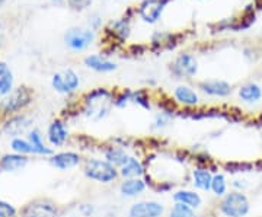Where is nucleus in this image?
Instances as JSON below:
<instances>
[{
    "label": "nucleus",
    "mask_w": 262,
    "mask_h": 217,
    "mask_svg": "<svg viewBox=\"0 0 262 217\" xmlns=\"http://www.w3.org/2000/svg\"><path fill=\"white\" fill-rule=\"evenodd\" d=\"M83 173L88 180L99 184H111L120 177V170L105 159L91 158L84 162Z\"/></svg>",
    "instance_id": "f257e3e1"
},
{
    "label": "nucleus",
    "mask_w": 262,
    "mask_h": 217,
    "mask_svg": "<svg viewBox=\"0 0 262 217\" xmlns=\"http://www.w3.org/2000/svg\"><path fill=\"white\" fill-rule=\"evenodd\" d=\"M113 99V94L106 89H95L84 99V114L95 121L105 118L110 113V101Z\"/></svg>",
    "instance_id": "f03ea898"
},
{
    "label": "nucleus",
    "mask_w": 262,
    "mask_h": 217,
    "mask_svg": "<svg viewBox=\"0 0 262 217\" xmlns=\"http://www.w3.org/2000/svg\"><path fill=\"white\" fill-rule=\"evenodd\" d=\"M219 210L225 217H246L251 211V203L245 192L232 191L222 199Z\"/></svg>",
    "instance_id": "7ed1b4c3"
},
{
    "label": "nucleus",
    "mask_w": 262,
    "mask_h": 217,
    "mask_svg": "<svg viewBox=\"0 0 262 217\" xmlns=\"http://www.w3.org/2000/svg\"><path fill=\"white\" fill-rule=\"evenodd\" d=\"M60 208L54 201L38 199L25 204L19 211L20 217H60Z\"/></svg>",
    "instance_id": "20e7f679"
},
{
    "label": "nucleus",
    "mask_w": 262,
    "mask_h": 217,
    "mask_svg": "<svg viewBox=\"0 0 262 217\" xmlns=\"http://www.w3.org/2000/svg\"><path fill=\"white\" fill-rule=\"evenodd\" d=\"M31 99H32L31 91L28 88L22 86V88H18L16 91L10 92L3 99V102L0 105V110H2V113L5 114H15L20 111V110H24L27 105H29Z\"/></svg>",
    "instance_id": "39448f33"
},
{
    "label": "nucleus",
    "mask_w": 262,
    "mask_h": 217,
    "mask_svg": "<svg viewBox=\"0 0 262 217\" xmlns=\"http://www.w3.org/2000/svg\"><path fill=\"white\" fill-rule=\"evenodd\" d=\"M95 39L92 28H72L66 32L64 42L73 51H83L89 47Z\"/></svg>",
    "instance_id": "423d86ee"
},
{
    "label": "nucleus",
    "mask_w": 262,
    "mask_h": 217,
    "mask_svg": "<svg viewBox=\"0 0 262 217\" xmlns=\"http://www.w3.org/2000/svg\"><path fill=\"white\" fill-rule=\"evenodd\" d=\"M170 72L178 79H191V77H194L196 75V72H198V61H196L195 56H192L189 53L179 54L170 64Z\"/></svg>",
    "instance_id": "0eeeda50"
},
{
    "label": "nucleus",
    "mask_w": 262,
    "mask_h": 217,
    "mask_svg": "<svg viewBox=\"0 0 262 217\" xmlns=\"http://www.w3.org/2000/svg\"><path fill=\"white\" fill-rule=\"evenodd\" d=\"M168 0H143L139 6V15L146 24H156L166 8Z\"/></svg>",
    "instance_id": "6e6552de"
},
{
    "label": "nucleus",
    "mask_w": 262,
    "mask_h": 217,
    "mask_svg": "<svg viewBox=\"0 0 262 217\" xmlns=\"http://www.w3.org/2000/svg\"><path fill=\"white\" fill-rule=\"evenodd\" d=\"M165 206L159 201H137L128 208V217H162Z\"/></svg>",
    "instance_id": "1a4fd4ad"
},
{
    "label": "nucleus",
    "mask_w": 262,
    "mask_h": 217,
    "mask_svg": "<svg viewBox=\"0 0 262 217\" xmlns=\"http://www.w3.org/2000/svg\"><path fill=\"white\" fill-rule=\"evenodd\" d=\"M47 139L51 146L54 147H61L64 146L69 140V128L67 124L63 120H54L48 125Z\"/></svg>",
    "instance_id": "9d476101"
},
{
    "label": "nucleus",
    "mask_w": 262,
    "mask_h": 217,
    "mask_svg": "<svg viewBox=\"0 0 262 217\" xmlns=\"http://www.w3.org/2000/svg\"><path fill=\"white\" fill-rule=\"evenodd\" d=\"M200 91L204 92L208 96H215V98H226L232 94V85L226 80H219V79H213V80H203L200 85Z\"/></svg>",
    "instance_id": "9b49d317"
},
{
    "label": "nucleus",
    "mask_w": 262,
    "mask_h": 217,
    "mask_svg": "<svg viewBox=\"0 0 262 217\" xmlns=\"http://www.w3.org/2000/svg\"><path fill=\"white\" fill-rule=\"evenodd\" d=\"M82 156L76 151H60L50 156V163L60 170L73 169L77 165H80Z\"/></svg>",
    "instance_id": "f8f14e48"
},
{
    "label": "nucleus",
    "mask_w": 262,
    "mask_h": 217,
    "mask_svg": "<svg viewBox=\"0 0 262 217\" xmlns=\"http://www.w3.org/2000/svg\"><path fill=\"white\" fill-rule=\"evenodd\" d=\"M173 98L184 106H196L200 104V95L188 85H179L173 89Z\"/></svg>",
    "instance_id": "ddd939ff"
},
{
    "label": "nucleus",
    "mask_w": 262,
    "mask_h": 217,
    "mask_svg": "<svg viewBox=\"0 0 262 217\" xmlns=\"http://www.w3.org/2000/svg\"><path fill=\"white\" fill-rule=\"evenodd\" d=\"M28 156L18 155V153H9V155H5L0 159V170H3V172H18V170L24 169L28 165Z\"/></svg>",
    "instance_id": "4468645a"
},
{
    "label": "nucleus",
    "mask_w": 262,
    "mask_h": 217,
    "mask_svg": "<svg viewBox=\"0 0 262 217\" xmlns=\"http://www.w3.org/2000/svg\"><path fill=\"white\" fill-rule=\"evenodd\" d=\"M84 64H86V67L92 69L98 73H111L114 70H117V63H114V61L99 56V54H91V56L86 57Z\"/></svg>",
    "instance_id": "2eb2a0df"
},
{
    "label": "nucleus",
    "mask_w": 262,
    "mask_h": 217,
    "mask_svg": "<svg viewBox=\"0 0 262 217\" xmlns=\"http://www.w3.org/2000/svg\"><path fill=\"white\" fill-rule=\"evenodd\" d=\"M147 184L144 182V180L141 178H128V180H124L120 185V192H121L122 197H127V199H133V197H137L143 194L146 191Z\"/></svg>",
    "instance_id": "dca6fc26"
},
{
    "label": "nucleus",
    "mask_w": 262,
    "mask_h": 217,
    "mask_svg": "<svg viewBox=\"0 0 262 217\" xmlns=\"http://www.w3.org/2000/svg\"><path fill=\"white\" fill-rule=\"evenodd\" d=\"M172 197H173L175 203H181V204L194 208V210L200 208L201 204H203L201 196L196 191H191V189H179V191H175Z\"/></svg>",
    "instance_id": "f3484780"
},
{
    "label": "nucleus",
    "mask_w": 262,
    "mask_h": 217,
    "mask_svg": "<svg viewBox=\"0 0 262 217\" xmlns=\"http://www.w3.org/2000/svg\"><path fill=\"white\" fill-rule=\"evenodd\" d=\"M120 177H122L124 180H128V178H141L144 175V166L141 163L140 159L130 156L128 161L125 162L120 168Z\"/></svg>",
    "instance_id": "a211bd4d"
},
{
    "label": "nucleus",
    "mask_w": 262,
    "mask_h": 217,
    "mask_svg": "<svg viewBox=\"0 0 262 217\" xmlns=\"http://www.w3.org/2000/svg\"><path fill=\"white\" fill-rule=\"evenodd\" d=\"M128 153L121 146H110L103 150V159L110 162L117 169H120L125 162L128 161Z\"/></svg>",
    "instance_id": "6ab92c4d"
},
{
    "label": "nucleus",
    "mask_w": 262,
    "mask_h": 217,
    "mask_svg": "<svg viewBox=\"0 0 262 217\" xmlns=\"http://www.w3.org/2000/svg\"><path fill=\"white\" fill-rule=\"evenodd\" d=\"M28 140L34 149V155H39V156H53L54 155V150L44 143L42 134L38 128H34L29 132Z\"/></svg>",
    "instance_id": "aec40b11"
},
{
    "label": "nucleus",
    "mask_w": 262,
    "mask_h": 217,
    "mask_svg": "<svg viewBox=\"0 0 262 217\" xmlns=\"http://www.w3.org/2000/svg\"><path fill=\"white\" fill-rule=\"evenodd\" d=\"M213 173L207 168H195L192 170V184L196 189L201 191H211V182H213Z\"/></svg>",
    "instance_id": "412c9836"
},
{
    "label": "nucleus",
    "mask_w": 262,
    "mask_h": 217,
    "mask_svg": "<svg viewBox=\"0 0 262 217\" xmlns=\"http://www.w3.org/2000/svg\"><path fill=\"white\" fill-rule=\"evenodd\" d=\"M239 98L246 102V104H256L262 99V89L261 86L256 83H245L239 88Z\"/></svg>",
    "instance_id": "4be33fe9"
},
{
    "label": "nucleus",
    "mask_w": 262,
    "mask_h": 217,
    "mask_svg": "<svg viewBox=\"0 0 262 217\" xmlns=\"http://www.w3.org/2000/svg\"><path fill=\"white\" fill-rule=\"evenodd\" d=\"M29 127V120L25 115H15L10 120L6 121V124L3 125V130L6 133H9L10 136L18 137L20 133H24Z\"/></svg>",
    "instance_id": "5701e85b"
},
{
    "label": "nucleus",
    "mask_w": 262,
    "mask_h": 217,
    "mask_svg": "<svg viewBox=\"0 0 262 217\" xmlns=\"http://www.w3.org/2000/svg\"><path fill=\"white\" fill-rule=\"evenodd\" d=\"M10 147H12L13 153H18V155H24V156L34 155V149H32L29 140L22 139V137H13L10 142Z\"/></svg>",
    "instance_id": "b1692460"
},
{
    "label": "nucleus",
    "mask_w": 262,
    "mask_h": 217,
    "mask_svg": "<svg viewBox=\"0 0 262 217\" xmlns=\"http://www.w3.org/2000/svg\"><path fill=\"white\" fill-rule=\"evenodd\" d=\"M211 191L215 197H225L227 194V180L223 173H214L211 182Z\"/></svg>",
    "instance_id": "393cba45"
},
{
    "label": "nucleus",
    "mask_w": 262,
    "mask_h": 217,
    "mask_svg": "<svg viewBox=\"0 0 262 217\" xmlns=\"http://www.w3.org/2000/svg\"><path fill=\"white\" fill-rule=\"evenodd\" d=\"M113 32L115 37H118L121 41L124 39H127V38L130 37V24H128V20H125V19H120V20H117V22H114L113 24Z\"/></svg>",
    "instance_id": "a878e982"
},
{
    "label": "nucleus",
    "mask_w": 262,
    "mask_h": 217,
    "mask_svg": "<svg viewBox=\"0 0 262 217\" xmlns=\"http://www.w3.org/2000/svg\"><path fill=\"white\" fill-rule=\"evenodd\" d=\"M169 217H200L196 216L195 210L188 206H184L181 203H175L173 207L170 208V213H169Z\"/></svg>",
    "instance_id": "bb28decb"
},
{
    "label": "nucleus",
    "mask_w": 262,
    "mask_h": 217,
    "mask_svg": "<svg viewBox=\"0 0 262 217\" xmlns=\"http://www.w3.org/2000/svg\"><path fill=\"white\" fill-rule=\"evenodd\" d=\"M63 76H64V82H66V86H67L69 94L75 92L76 89L79 88V85H80V77H79V75L76 73L75 70L67 69L64 73H63Z\"/></svg>",
    "instance_id": "cd10ccee"
},
{
    "label": "nucleus",
    "mask_w": 262,
    "mask_h": 217,
    "mask_svg": "<svg viewBox=\"0 0 262 217\" xmlns=\"http://www.w3.org/2000/svg\"><path fill=\"white\" fill-rule=\"evenodd\" d=\"M13 89V75L12 72H8L6 75L0 77V96H8Z\"/></svg>",
    "instance_id": "c85d7f7f"
},
{
    "label": "nucleus",
    "mask_w": 262,
    "mask_h": 217,
    "mask_svg": "<svg viewBox=\"0 0 262 217\" xmlns=\"http://www.w3.org/2000/svg\"><path fill=\"white\" fill-rule=\"evenodd\" d=\"M131 102L140 105V106L146 108V110H150L149 96L146 95V92H143V91H134L131 94Z\"/></svg>",
    "instance_id": "c756f323"
},
{
    "label": "nucleus",
    "mask_w": 262,
    "mask_h": 217,
    "mask_svg": "<svg viewBox=\"0 0 262 217\" xmlns=\"http://www.w3.org/2000/svg\"><path fill=\"white\" fill-rule=\"evenodd\" d=\"M51 85H53V88L56 89L58 94H69L63 73H56V75L53 76V79H51Z\"/></svg>",
    "instance_id": "7c9ffc66"
},
{
    "label": "nucleus",
    "mask_w": 262,
    "mask_h": 217,
    "mask_svg": "<svg viewBox=\"0 0 262 217\" xmlns=\"http://www.w3.org/2000/svg\"><path fill=\"white\" fill-rule=\"evenodd\" d=\"M18 216V210L15 208L13 204H10L8 201L0 200V217H16Z\"/></svg>",
    "instance_id": "2f4dec72"
},
{
    "label": "nucleus",
    "mask_w": 262,
    "mask_h": 217,
    "mask_svg": "<svg viewBox=\"0 0 262 217\" xmlns=\"http://www.w3.org/2000/svg\"><path fill=\"white\" fill-rule=\"evenodd\" d=\"M131 94L133 91H122L121 94L118 96H115L113 101V104L117 106V108H124L131 102Z\"/></svg>",
    "instance_id": "473e14b6"
},
{
    "label": "nucleus",
    "mask_w": 262,
    "mask_h": 217,
    "mask_svg": "<svg viewBox=\"0 0 262 217\" xmlns=\"http://www.w3.org/2000/svg\"><path fill=\"white\" fill-rule=\"evenodd\" d=\"M170 123V115L166 113H160L155 117V128H165Z\"/></svg>",
    "instance_id": "72a5a7b5"
},
{
    "label": "nucleus",
    "mask_w": 262,
    "mask_h": 217,
    "mask_svg": "<svg viewBox=\"0 0 262 217\" xmlns=\"http://www.w3.org/2000/svg\"><path fill=\"white\" fill-rule=\"evenodd\" d=\"M92 0H69L70 6H73L75 9H84L91 5Z\"/></svg>",
    "instance_id": "f704fd0d"
},
{
    "label": "nucleus",
    "mask_w": 262,
    "mask_h": 217,
    "mask_svg": "<svg viewBox=\"0 0 262 217\" xmlns=\"http://www.w3.org/2000/svg\"><path fill=\"white\" fill-rule=\"evenodd\" d=\"M232 187L234 188V191H241V192H244V189H246L248 187V182L245 180H236L232 182Z\"/></svg>",
    "instance_id": "c9c22d12"
},
{
    "label": "nucleus",
    "mask_w": 262,
    "mask_h": 217,
    "mask_svg": "<svg viewBox=\"0 0 262 217\" xmlns=\"http://www.w3.org/2000/svg\"><path fill=\"white\" fill-rule=\"evenodd\" d=\"M80 213H82L83 216H91V214L94 213L92 204H83V206H80Z\"/></svg>",
    "instance_id": "e433bc0d"
},
{
    "label": "nucleus",
    "mask_w": 262,
    "mask_h": 217,
    "mask_svg": "<svg viewBox=\"0 0 262 217\" xmlns=\"http://www.w3.org/2000/svg\"><path fill=\"white\" fill-rule=\"evenodd\" d=\"M9 72V69H8V64L6 63H0V77L3 75H6Z\"/></svg>",
    "instance_id": "4c0bfd02"
},
{
    "label": "nucleus",
    "mask_w": 262,
    "mask_h": 217,
    "mask_svg": "<svg viewBox=\"0 0 262 217\" xmlns=\"http://www.w3.org/2000/svg\"><path fill=\"white\" fill-rule=\"evenodd\" d=\"M3 3H5V0H0V6H2Z\"/></svg>",
    "instance_id": "58836bf2"
},
{
    "label": "nucleus",
    "mask_w": 262,
    "mask_h": 217,
    "mask_svg": "<svg viewBox=\"0 0 262 217\" xmlns=\"http://www.w3.org/2000/svg\"><path fill=\"white\" fill-rule=\"evenodd\" d=\"M261 139H262V134H261Z\"/></svg>",
    "instance_id": "ea45409f"
},
{
    "label": "nucleus",
    "mask_w": 262,
    "mask_h": 217,
    "mask_svg": "<svg viewBox=\"0 0 262 217\" xmlns=\"http://www.w3.org/2000/svg\"><path fill=\"white\" fill-rule=\"evenodd\" d=\"M0 159H2V158H0Z\"/></svg>",
    "instance_id": "a19ab883"
}]
</instances>
